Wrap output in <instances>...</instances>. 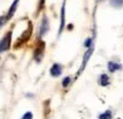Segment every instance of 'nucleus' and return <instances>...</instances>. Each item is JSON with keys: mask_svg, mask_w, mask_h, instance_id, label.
Returning <instances> with one entry per match:
<instances>
[{"mask_svg": "<svg viewBox=\"0 0 123 119\" xmlns=\"http://www.w3.org/2000/svg\"><path fill=\"white\" fill-rule=\"evenodd\" d=\"M11 37H12V33L9 32L1 39V41H0V53L4 52V51H7L11 47Z\"/></svg>", "mask_w": 123, "mask_h": 119, "instance_id": "obj_1", "label": "nucleus"}, {"mask_svg": "<svg viewBox=\"0 0 123 119\" xmlns=\"http://www.w3.org/2000/svg\"><path fill=\"white\" fill-rule=\"evenodd\" d=\"M62 72L63 71H62V67L59 65H53L51 67V69H49V73H51L52 77H59L62 74Z\"/></svg>", "mask_w": 123, "mask_h": 119, "instance_id": "obj_2", "label": "nucleus"}, {"mask_svg": "<svg viewBox=\"0 0 123 119\" xmlns=\"http://www.w3.org/2000/svg\"><path fill=\"white\" fill-rule=\"evenodd\" d=\"M48 27H49V26H48V21H47L46 17H43V20H42V22H41V26H40V28H41V29H40V34L43 35V34L48 30Z\"/></svg>", "mask_w": 123, "mask_h": 119, "instance_id": "obj_3", "label": "nucleus"}, {"mask_svg": "<svg viewBox=\"0 0 123 119\" xmlns=\"http://www.w3.org/2000/svg\"><path fill=\"white\" fill-rule=\"evenodd\" d=\"M18 1H19V0H15V1H13V4L11 5V10L9 11V14H7V16H6V20H10L12 16H13V14L16 12V7H17V5H18Z\"/></svg>", "mask_w": 123, "mask_h": 119, "instance_id": "obj_4", "label": "nucleus"}, {"mask_svg": "<svg viewBox=\"0 0 123 119\" xmlns=\"http://www.w3.org/2000/svg\"><path fill=\"white\" fill-rule=\"evenodd\" d=\"M99 84H100L101 86H107V85L110 84V79H109V77H107L106 74H101L100 78H99Z\"/></svg>", "mask_w": 123, "mask_h": 119, "instance_id": "obj_5", "label": "nucleus"}, {"mask_svg": "<svg viewBox=\"0 0 123 119\" xmlns=\"http://www.w3.org/2000/svg\"><path fill=\"white\" fill-rule=\"evenodd\" d=\"M109 71L111 72V73H113V72H116V71H118V69H121V65H118V63H115V62H109Z\"/></svg>", "mask_w": 123, "mask_h": 119, "instance_id": "obj_6", "label": "nucleus"}, {"mask_svg": "<svg viewBox=\"0 0 123 119\" xmlns=\"http://www.w3.org/2000/svg\"><path fill=\"white\" fill-rule=\"evenodd\" d=\"M111 118H112V114H111L110 111H106V112H104L99 115V119H111Z\"/></svg>", "mask_w": 123, "mask_h": 119, "instance_id": "obj_7", "label": "nucleus"}, {"mask_svg": "<svg viewBox=\"0 0 123 119\" xmlns=\"http://www.w3.org/2000/svg\"><path fill=\"white\" fill-rule=\"evenodd\" d=\"M111 3L115 6H122L123 5V0H111Z\"/></svg>", "mask_w": 123, "mask_h": 119, "instance_id": "obj_8", "label": "nucleus"}, {"mask_svg": "<svg viewBox=\"0 0 123 119\" xmlns=\"http://www.w3.org/2000/svg\"><path fill=\"white\" fill-rule=\"evenodd\" d=\"M22 119H33V113H31V112L24 113V115L22 117Z\"/></svg>", "mask_w": 123, "mask_h": 119, "instance_id": "obj_9", "label": "nucleus"}, {"mask_svg": "<svg viewBox=\"0 0 123 119\" xmlns=\"http://www.w3.org/2000/svg\"><path fill=\"white\" fill-rule=\"evenodd\" d=\"M6 21H7V20H6V16H1V17H0V28H1V27L6 23Z\"/></svg>", "mask_w": 123, "mask_h": 119, "instance_id": "obj_10", "label": "nucleus"}, {"mask_svg": "<svg viewBox=\"0 0 123 119\" xmlns=\"http://www.w3.org/2000/svg\"><path fill=\"white\" fill-rule=\"evenodd\" d=\"M64 26V4H63V10H62V24H60V29H63Z\"/></svg>", "mask_w": 123, "mask_h": 119, "instance_id": "obj_11", "label": "nucleus"}, {"mask_svg": "<svg viewBox=\"0 0 123 119\" xmlns=\"http://www.w3.org/2000/svg\"><path fill=\"white\" fill-rule=\"evenodd\" d=\"M69 83H70V78L68 77V78H65V79L63 80V86H68Z\"/></svg>", "mask_w": 123, "mask_h": 119, "instance_id": "obj_12", "label": "nucleus"}]
</instances>
